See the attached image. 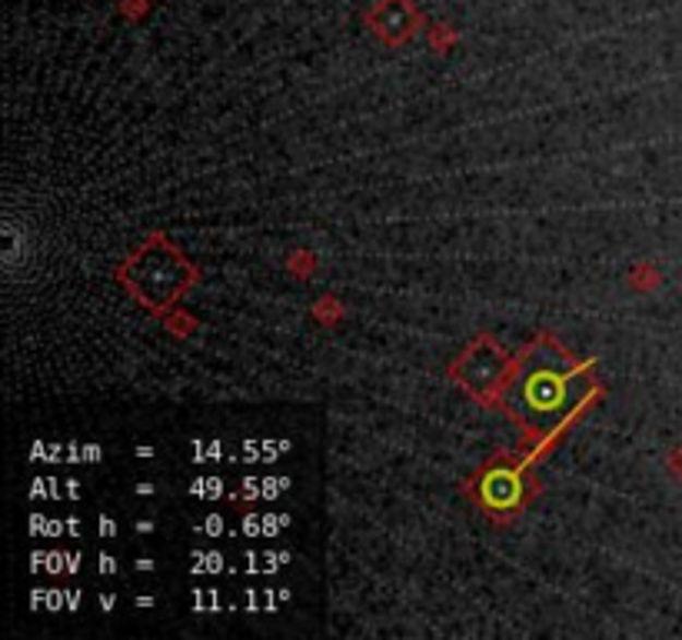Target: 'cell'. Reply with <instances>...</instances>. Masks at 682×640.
I'll return each instance as SVG.
<instances>
[{"label": "cell", "mask_w": 682, "mask_h": 640, "mask_svg": "<svg viewBox=\"0 0 682 640\" xmlns=\"http://www.w3.org/2000/svg\"><path fill=\"white\" fill-rule=\"evenodd\" d=\"M593 394V374L560 344L539 341L510 370L500 404L536 437L557 434Z\"/></svg>", "instance_id": "cell-1"}, {"label": "cell", "mask_w": 682, "mask_h": 640, "mask_svg": "<svg viewBox=\"0 0 682 640\" xmlns=\"http://www.w3.org/2000/svg\"><path fill=\"white\" fill-rule=\"evenodd\" d=\"M133 281H136V291L144 294L141 300H147L154 307H167L190 284V268L177 258V250H170L164 240H157L133 258L130 284Z\"/></svg>", "instance_id": "cell-2"}, {"label": "cell", "mask_w": 682, "mask_h": 640, "mask_svg": "<svg viewBox=\"0 0 682 640\" xmlns=\"http://www.w3.org/2000/svg\"><path fill=\"white\" fill-rule=\"evenodd\" d=\"M510 357L490 341H476L456 364H453V377L463 383V388L480 398V401H500L506 380H510Z\"/></svg>", "instance_id": "cell-3"}, {"label": "cell", "mask_w": 682, "mask_h": 640, "mask_svg": "<svg viewBox=\"0 0 682 640\" xmlns=\"http://www.w3.org/2000/svg\"><path fill=\"white\" fill-rule=\"evenodd\" d=\"M420 14L414 0H376L370 11V31L386 44H403L417 34Z\"/></svg>", "instance_id": "cell-4"}]
</instances>
